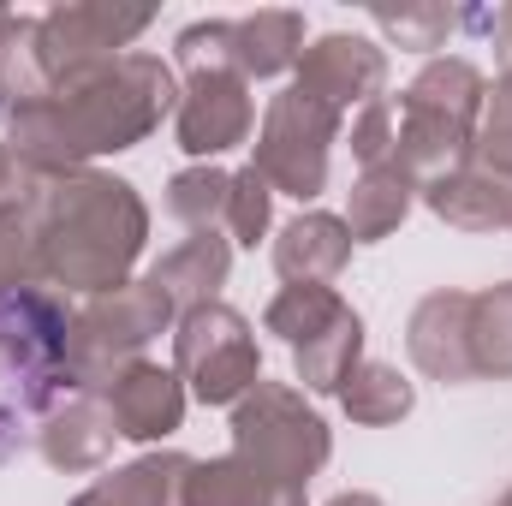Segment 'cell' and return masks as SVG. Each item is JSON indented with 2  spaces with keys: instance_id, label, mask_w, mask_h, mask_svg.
<instances>
[{
  "instance_id": "9",
  "label": "cell",
  "mask_w": 512,
  "mask_h": 506,
  "mask_svg": "<svg viewBox=\"0 0 512 506\" xmlns=\"http://www.w3.org/2000/svg\"><path fill=\"white\" fill-rule=\"evenodd\" d=\"M292 84L316 102H328L340 120L352 108H370L387 90V54L370 36H352V30H334V36H316L304 54H298V72Z\"/></svg>"
},
{
  "instance_id": "24",
  "label": "cell",
  "mask_w": 512,
  "mask_h": 506,
  "mask_svg": "<svg viewBox=\"0 0 512 506\" xmlns=\"http://www.w3.org/2000/svg\"><path fill=\"white\" fill-rule=\"evenodd\" d=\"M48 96L54 84L42 72V18L0 12V114H18Z\"/></svg>"
},
{
  "instance_id": "27",
  "label": "cell",
  "mask_w": 512,
  "mask_h": 506,
  "mask_svg": "<svg viewBox=\"0 0 512 506\" xmlns=\"http://www.w3.org/2000/svg\"><path fill=\"white\" fill-rule=\"evenodd\" d=\"M227 197H233V173H221L209 161L167 179V215L185 221L191 233H221L227 227Z\"/></svg>"
},
{
  "instance_id": "18",
  "label": "cell",
  "mask_w": 512,
  "mask_h": 506,
  "mask_svg": "<svg viewBox=\"0 0 512 506\" xmlns=\"http://www.w3.org/2000/svg\"><path fill=\"white\" fill-rule=\"evenodd\" d=\"M417 197H423L429 215L447 221L453 233H501V227H512V191L501 179H489L483 167H471V161H465L459 173L423 185Z\"/></svg>"
},
{
  "instance_id": "4",
  "label": "cell",
  "mask_w": 512,
  "mask_h": 506,
  "mask_svg": "<svg viewBox=\"0 0 512 506\" xmlns=\"http://www.w3.org/2000/svg\"><path fill=\"white\" fill-rule=\"evenodd\" d=\"M233 453H245L274 483L310 489V477L334 459V429L322 423L316 405H304L298 387L256 381L251 393L233 405Z\"/></svg>"
},
{
  "instance_id": "31",
  "label": "cell",
  "mask_w": 512,
  "mask_h": 506,
  "mask_svg": "<svg viewBox=\"0 0 512 506\" xmlns=\"http://www.w3.org/2000/svg\"><path fill=\"white\" fill-rule=\"evenodd\" d=\"M393 137H399V102L376 96L370 108H358V120H352V155L364 167H387L393 161Z\"/></svg>"
},
{
  "instance_id": "16",
  "label": "cell",
  "mask_w": 512,
  "mask_h": 506,
  "mask_svg": "<svg viewBox=\"0 0 512 506\" xmlns=\"http://www.w3.org/2000/svg\"><path fill=\"white\" fill-rule=\"evenodd\" d=\"M346 256H352V233L328 209L292 215L280 227V239H274V268H280L286 286H328V280H340Z\"/></svg>"
},
{
  "instance_id": "10",
  "label": "cell",
  "mask_w": 512,
  "mask_h": 506,
  "mask_svg": "<svg viewBox=\"0 0 512 506\" xmlns=\"http://www.w3.org/2000/svg\"><path fill=\"white\" fill-rule=\"evenodd\" d=\"M256 126V102L251 84L239 72H197L179 84V114H173V137L185 155L209 161V155H227L239 149Z\"/></svg>"
},
{
  "instance_id": "21",
  "label": "cell",
  "mask_w": 512,
  "mask_h": 506,
  "mask_svg": "<svg viewBox=\"0 0 512 506\" xmlns=\"http://www.w3.org/2000/svg\"><path fill=\"white\" fill-rule=\"evenodd\" d=\"M185 453H143L120 471L96 477L72 506H185Z\"/></svg>"
},
{
  "instance_id": "13",
  "label": "cell",
  "mask_w": 512,
  "mask_h": 506,
  "mask_svg": "<svg viewBox=\"0 0 512 506\" xmlns=\"http://www.w3.org/2000/svg\"><path fill=\"white\" fill-rule=\"evenodd\" d=\"M102 399H108V411H114L120 441L155 447V441H167V435L185 423V399H191V393H185V381L173 376V370L137 358V364H126L120 376L102 387Z\"/></svg>"
},
{
  "instance_id": "17",
  "label": "cell",
  "mask_w": 512,
  "mask_h": 506,
  "mask_svg": "<svg viewBox=\"0 0 512 506\" xmlns=\"http://www.w3.org/2000/svg\"><path fill=\"white\" fill-rule=\"evenodd\" d=\"M185 506H304V489L274 483L245 453H221V459H191Z\"/></svg>"
},
{
  "instance_id": "33",
  "label": "cell",
  "mask_w": 512,
  "mask_h": 506,
  "mask_svg": "<svg viewBox=\"0 0 512 506\" xmlns=\"http://www.w3.org/2000/svg\"><path fill=\"white\" fill-rule=\"evenodd\" d=\"M30 197H36V179L12 161V149H6V137H0V221H24Z\"/></svg>"
},
{
  "instance_id": "26",
  "label": "cell",
  "mask_w": 512,
  "mask_h": 506,
  "mask_svg": "<svg viewBox=\"0 0 512 506\" xmlns=\"http://www.w3.org/2000/svg\"><path fill=\"white\" fill-rule=\"evenodd\" d=\"M471 370L477 381H512V280L471 292Z\"/></svg>"
},
{
  "instance_id": "11",
  "label": "cell",
  "mask_w": 512,
  "mask_h": 506,
  "mask_svg": "<svg viewBox=\"0 0 512 506\" xmlns=\"http://www.w3.org/2000/svg\"><path fill=\"white\" fill-rule=\"evenodd\" d=\"M72 316L66 298L54 286H24L18 298L0 304V358L30 376L36 387L42 381H66V340H72Z\"/></svg>"
},
{
  "instance_id": "36",
  "label": "cell",
  "mask_w": 512,
  "mask_h": 506,
  "mask_svg": "<svg viewBox=\"0 0 512 506\" xmlns=\"http://www.w3.org/2000/svg\"><path fill=\"white\" fill-rule=\"evenodd\" d=\"M328 506H387L382 495H370V489H346V495H334Z\"/></svg>"
},
{
  "instance_id": "32",
  "label": "cell",
  "mask_w": 512,
  "mask_h": 506,
  "mask_svg": "<svg viewBox=\"0 0 512 506\" xmlns=\"http://www.w3.org/2000/svg\"><path fill=\"white\" fill-rule=\"evenodd\" d=\"M471 167H483L489 179H501L512 191V120L507 114H483L477 143H471Z\"/></svg>"
},
{
  "instance_id": "2",
  "label": "cell",
  "mask_w": 512,
  "mask_h": 506,
  "mask_svg": "<svg viewBox=\"0 0 512 506\" xmlns=\"http://www.w3.org/2000/svg\"><path fill=\"white\" fill-rule=\"evenodd\" d=\"M54 102L66 108L84 155L96 161V155H120L131 143H143L149 131H161L167 114H179V78L161 54L131 48L114 66L54 90Z\"/></svg>"
},
{
  "instance_id": "23",
  "label": "cell",
  "mask_w": 512,
  "mask_h": 506,
  "mask_svg": "<svg viewBox=\"0 0 512 506\" xmlns=\"http://www.w3.org/2000/svg\"><path fill=\"white\" fill-rule=\"evenodd\" d=\"M411 203H417V185L387 161V167H364L358 173V185L346 191V215L340 221H346L352 245H382L387 233H399Z\"/></svg>"
},
{
  "instance_id": "29",
  "label": "cell",
  "mask_w": 512,
  "mask_h": 506,
  "mask_svg": "<svg viewBox=\"0 0 512 506\" xmlns=\"http://www.w3.org/2000/svg\"><path fill=\"white\" fill-rule=\"evenodd\" d=\"M376 24H382L399 48L429 54V48H441V36L453 30V12H447V6H399V12H387V6H382V12H376Z\"/></svg>"
},
{
  "instance_id": "1",
  "label": "cell",
  "mask_w": 512,
  "mask_h": 506,
  "mask_svg": "<svg viewBox=\"0 0 512 506\" xmlns=\"http://www.w3.org/2000/svg\"><path fill=\"white\" fill-rule=\"evenodd\" d=\"M24 227L36 239L42 280L54 292L66 286V292H90V298L120 292L149 245V209H143L137 185L96 173V167L36 185Z\"/></svg>"
},
{
  "instance_id": "8",
  "label": "cell",
  "mask_w": 512,
  "mask_h": 506,
  "mask_svg": "<svg viewBox=\"0 0 512 506\" xmlns=\"http://www.w3.org/2000/svg\"><path fill=\"white\" fill-rule=\"evenodd\" d=\"M155 24L149 6H114V0H72L42 12V72L54 90L114 66L120 54H131V42Z\"/></svg>"
},
{
  "instance_id": "15",
  "label": "cell",
  "mask_w": 512,
  "mask_h": 506,
  "mask_svg": "<svg viewBox=\"0 0 512 506\" xmlns=\"http://www.w3.org/2000/svg\"><path fill=\"white\" fill-rule=\"evenodd\" d=\"M0 131H6L12 161H18L30 179H42V185L90 167V155H84L78 131H72L66 108H60L54 96H48V102H30V108H18V114H0Z\"/></svg>"
},
{
  "instance_id": "35",
  "label": "cell",
  "mask_w": 512,
  "mask_h": 506,
  "mask_svg": "<svg viewBox=\"0 0 512 506\" xmlns=\"http://www.w3.org/2000/svg\"><path fill=\"white\" fill-rule=\"evenodd\" d=\"M489 114H507L512 120V66L495 78V90H489Z\"/></svg>"
},
{
  "instance_id": "25",
  "label": "cell",
  "mask_w": 512,
  "mask_h": 506,
  "mask_svg": "<svg viewBox=\"0 0 512 506\" xmlns=\"http://www.w3.org/2000/svg\"><path fill=\"white\" fill-rule=\"evenodd\" d=\"M340 405H346V417H352V423H364V429H387V423L411 417L417 387L399 376V364L364 358V364L346 376V387H340Z\"/></svg>"
},
{
  "instance_id": "5",
  "label": "cell",
  "mask_w": 512,
  "mask_h": 506,
  "mask_svg": "<svg viewBox=\"0 0 512 506\" xmlns=\"http://www.w3.org/2000/svg\"><path fill=\"white\" fill-rule=\"evenodd\" d=\"M262 328L286 340L304 393H340L364 364V316L334 286H280L262 310Z\"/></svg>"
},
{
  "instance_id": "6",
  "label": "cell",
  "mask_w": 512,
  "mask_h": 506,
  "mask_svg": "<svg viewBox=\"0 0 512 506\" xmlns=\"http://www.w3.org/2000/svg\"><path fill=\"white\" fill-rule=\"evenodd\" d=\"M340 114L316 96H304L298 84H286L280 96H268L262 126H256V173L268 179L274 197H322L328 191V155L340 143Z\"/></svg>"
},
{
  "instance_id": "12",
  "label": "cell",
  "mask_w": 512,
  "mask_h": 506,
  "mask_svg": "<svg viewBox=\"0 0 512 506\" xmlns=\"http://www.w3.org/2000/svg\"><path fill=\"white\" fill-rule=\"evenodd\" d=\"M405 352L429 381H447V387L477 381V370H471V292H459V286L429 292L405 322Z\"/></svg>"
},
{
  "instance_id": "22",
  "label": "cell",
  "mask_w": 512,
  "mask_h": 506,
  "mask_svg": "<svg viewBox=\"0 0 512 506\" xmlns=\"http://www.w3.org/2000/svg\"><path fill=\"white\" fill-rule=\"evenodd\" d=\"M298 54H304V18L298 12H251V18H233V72L245 84L298 72Z\"/></svg>"
},
{
  "instance_id": "19",
  "label": "cell",
  "mask_w": 512,
  "mask_h": 506,
  "mask_svg": "<svg viewBox=\"0 0 512 506\" xmlns=\"http://www.w3.org/2000/svg\"><path fill=\"white\" fill-rule=\"evenodd\" d=\"M227 274H233V245L221 233H191L185 245H173V251L149 268V280L173 298V310L215 304L221 286H227Z\"/></svg>"
},
{
  "instance_id": "28",
  "label": "cell",
  "mask_w": 512,
  "mask_h": 506,
  "mask_svg": "<svg viewBox=\"0 0 512 506\" xmlns=\"http://www.w3.org/2000/svg\"><path fill=\"white\" fill-rule=\"evenodd\" d=\"M268 227H274V191L256 167H239L233 197H227V245L256 251V239H268Z\"/></svg>"
},
{
  "instance_id": "37",
  "label": "cell",
  "mask_w": 512,
  "mask_h": 506,
  "mask_svg": "<svg viewBox=\"0 0 512 506\" xmlns=\"http://www.w3.org/2000/svg\"><path fill=\"white\" fill-rule=\"evenodd\" d=\"M495 506H512V489H507V495H501V501H495Z\"/></svg>"
},
{
  "instance_id": "30",
  "label": "cell",
  "mask_w": 512,
  "mask_h": 506,
  "mask_svg": "<svg viewBox=\"0 0 512 506\" xmlns=\"http://www.w3.org/2000/svg\"><path fill=\"white\" fill-rule=\"evenodd\" d=\"M24 286H48L42 262H36V239L24 221H0V304L18 298Z\"/></svg>"
},
{
  "instance_id": "20",
  "label": "cell",
  "mask_w": 512,
  "mask_h": 506,
  "mask_svg": "<svg viewBox=\"0 0 512 506\" xmlns=\"http://www.w3.org/2000/svg\"><path fill=\"white\" fill-rule=\"evenodd\" d=\"M405 108H423V114H441V120H453V126H483V114H489V78L471 66V60H459V54H441V60H429L411 84H405V96H399Z\"/></svg>"
},
{
  "instance_id": "14",
  "label": "cell",
  "mask_w": 512,
  "mask_h": 506,
  "mask_svg": "<svg viewBox=\"0 0 512 506\" xmlns=\"http://www.w3.org/2000/svg\"><path fill=\"white\" fill-rule=\"evenodd\" d=\"M120 429H114V411L102 393H72L66 405H54L36 429V447L54 471L66 477H84V471H102L108 453H114Z\"/></svg>"
},
{
  "instance_id": "3",
  "label": "cell",
  "mask_w": 512,
  "mask_h": 506,
  "mask_svg": "<svg viewBox=\"0 0 512 506\" xmlns=\"http://www.w3.org/2000/svg\"><path fill=\"white\" fill-rule=\"evenodd\" d=\"M173 322H179V310H173V298H167L149 274H143V280H126L120 292L90 298V304L72 316V340H66V387H78V393H102V387L120 376L126 364H137L143 346L161 340Z\"/></svg>"
},
{
  "instance_id": "7",
  "label": "cell",
  "mask_w": 512,
  "mask_h": 506,
  "mask_svg": "<svg viewBox=\"0 0 512 506\" xmlns=\"http://www.w3.org/2000/svg\"><path fill=\"white\" fill-rule=\"evenodd\" d=\"M173 376L203 405H239L262 381V352H256L251 322L221 298L197 304V310H179V322H173Z\"/></svg>"
},
{
  "instance_id": "34",
  "label": "cell",
  "mask_w": 512,
  "mask_h": 506,
  "mask_svg": "<svg viewBox=\"0 0 512 506\" xmlns=\"http://www.w3.org/2000/svg\"><path fill=\"white\" fill-rule=\"evenodd\" d=\"M471 24H489L495 54H501V72H507V66H512V6H501V12H477Z\"/></svg>"
}]
</instances>
